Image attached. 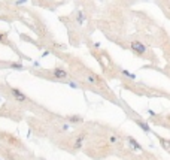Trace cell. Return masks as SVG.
Instances as JSON below:
<instances>
[{
  "label": "cell",
  "mask_w": 170,
  "mask_h": 160,
  "mask_svg": "<svg viewBox=\"0 0 170 160\" xmlns=\"http://www.w3.org/2000/svg\"><path fill=\"white\" fill-rule=\"evenodd\" d=\"M130 48H131V51H133V52H134V54H136V56H142V54H145V52H146V47L143 45V43L137 42V41L131 42Z\"/></svg>",
  "instance_id": "cell-1"
},
{
  "label": "cell",
  "mask_w": 170,
  "mask_h": 160,
  "mask_svg": "<svg viewBox=\"0 0 170 160\" xmlns=\"http://www.w3.org/2000/svg\"><path fill=\"white\" fill-rule=\"evenodd\" d=\"M11 93H12V96H14V99L15 100H18V102H27L29 100V97H27V94L25 93H23L21 90H18V88H11Z\"/></svg>",
  "instance_id": "cell-2"
},
{
  "label": "cell",
  "mask_w": 170,
  "mask_h": 160,
  "mask_svg": "<svg viewBox=\"0 0 170 160\" xmlns=\"http://www.w3.org/2000/svg\"><path fill=\"white\" fill-rule=\"evenodd\" d=\"M51 73H52V76L55 78V79H66V78L69 76L67 70L63 69V67H54Z\"/></svg>",
  "instance_id": "cell-3"
},
{
  "label": "cell",
  "mask_w": 170,
  "mask_h": 160,
  "mask_svg": "<svg viewBox=\"0 0 170 160\" xmlns=\"http://www.w3.org/2000/svg\"><path fill=\"white\" fill-rule=\"evenodd\" d=\"M85 138H87V133H85V132H81L79 135L76 136L75 142H73V148H75V150H79L81 147L84 145V141H85Z\"/></svg>",
  "instance_id": "cell-4"
},
{
  "label": "cell",
  "mask_w": 170,
  "mask_h": 160,
  "mask_svg": "<svg viewBox=\"0 0 170 160\" xmlns=\"http://www.w3.org/2000/svg\"><path fill=\"white\" fill-rule=\"evenodd\" d=\"M87 82L91 84V85H98V84H102L100 79H98L93 72H88V73H87Z\"/></svg>",
  "instance_id": "cell-5"
},
{
  "label": "cell",
  "mask_w": 170,
  "mask_h": 160,
  "mask_svg": "<svg viewBox=\"0 0 170 160\" xmlns=\"http://www.w3.org/2000/svg\"><path fill=\"white\" fill-rule=\"evenodd\" d=\"M127 141H128V144L131 145V148H133V150H137V151H142V145H140V144H139V142H137L136 139H134V138L128 136V138H127Z\"/></svg>",
  "instance_id": "cell-6"
},
{
  "label": "cell",
  "mask_w": 170,
  "mask_h": 160,
  "mask_svg": "<svg viewBox=\"0 0 170 160\" xmlns=\"http://www.w3.org/2000/svg\"><path fill=\"white\" fill-rule=\"evenodd\" d=\"M134 121H136V124H137V126H139L143 132H146V133H148V132H151V127L148 126L146 123H143L142 120H134Z\"/></svg>",
  "instance_id": "cell-7"
},
{
  "label": "cell",
  "mask_w": 170,
  "mask_h": 160,
  "mask_svg": "<svg viewBox=\"0 0 170 160\" xmlns=\"http://www.w3.org/2000/svg\"><path fill=\"white\" fill-rule=\"evenodd\" d=\"M67 120L70 123H82V117H79V115H70V117H67Z\"/></svg>",
  "instance_id": "cell-8"
},
{
  "label": "cell",
  "mask_w": 170,
  "mask_h": 160,
  "mask_svg": "<svg viewBox=\"0 0 170 160\" xmlns=\"http://www.w3.org/2000/svg\"><path fill=\"white\" fill-rule=\"evenodd\" d=\"M121 73L124 75V76H127V78H130V79H136V75H133V73H130L128 70H125V69H122L121 70Z\"/></svg>",
  "instance_id": "cell-9"
},
{
  "label": "cell",
  "mask_w": 170,
  "mask_h": 160,
  "mask_svg": "<svg viewBox=\"0 0 170 160\" xmlns=\"http://www.w3.org/2000/svg\"><path fill=\"white\" fill-rule=\"evenodd\" d=\"M78 24H84V21H85V15H84V12H78Z\"/></svg>",
  "instance_id": "cell-10"
},
{
  "label": "cell",
  "mask_w": 170,
  "mask_h": 160,
  "mask_svg": "<svg viewBox=\"0 0 170 160\" xmlns=\"http://www.w3.org/2000/svg\"><path fill=\"white\" fill-rule=\"evenodd\" d=\"M11 67H12V69H18V70H23V69H24V66H23L21 63H12Z\"/></svg>",
  "instance_id": "cell-11"
},
{
  "label": "cell",
  "mask_w": 170,
  "mask_h": 160,
  "mask_svg": "<svg viewBox=\"0 0 170 160\" xmlns=\"http://www.w3.org/2000/svg\"><path fill=\"white\" fill-rule=\"evenodd\" d=\"M109 142H111V144H116V142H118V136H116V135H111L109 136Z\"/></svg>",
  "instance_id": "cell-12"
},
{
  "label": "cell",
  "mask_w": 170,
  "mask_h": 160,
  "mask_svg": "<svg viewBox=\"0 0 170 160\" xmlns=\"http://www.w3.org/2000/svg\"><path fill=\"white\" fill-rule=\"evenodd\" d=\"M67 84H69V85H70L72 88H78V82H73V81H69Z\"/></svg>",
  "instance_id": "cell-13"
},
{
  "label": "cell",
  "mask_w": 170,
  "mask_h": 160,
  "mask_svg": "<svg viewBox=\"0 0 170 160\" xmlns=\"http://www.w3.org/2000/svg\"><path fill=\"white\" fill-rule=\"evenodd\" d=\"M6 38V33H0V41H5Z\"/></svg>",
  "instance_id": "cell-14"
},
{
  "label": "cell",
  "mask_w": 170,
  "mask_h": 160,
  "mask_svg": "<svg viewBox=\"0 0 170 160\" xmlns=\"http://www.w3.org/2000/svg\"><path fill=\"white\" fill-rule=\"evenodd\" d=\"M27 0H16V5H23V3H25Z\"/></svg>",
  "instance_id": "cell-15"
},
{
  "label": "cell",
  "mask_w": 170,
  "mask_h": 160,
  "mask_svg": "<svg viewBox=\"0 0 170 160\" xmlns=\"http://www.w3.org/2000/svg\"><path fill=\"white\" fill-rule=\"evenodd\" d=\"M148 114H151V115H157V112H154L152 109H148Z\"/></svg>",
  "instance_id": "cell-16"
}]
</instances>
